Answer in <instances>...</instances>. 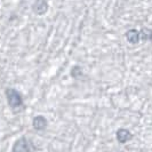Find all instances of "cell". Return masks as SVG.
Here are the masks:
<instances>
[{
  "mask_svg": "<svg viewBox=\"0 0 152 152\" xmlns=\"http://www.w3.org/2000/svg\"><path fill=\"white\" fill-rule=\"evenodd\" d=\"M6 97H7L8 105L12 110H17L23 105V99L21 93L14 88L6 89Z\"/></svg>",
  "mask_w": 152,
  "mask_h": 152,
  "instance_id": "1",
  "label": "cell"
},
{
  "mask_svg": "<svg viewBox=\"0 0 152 152\" xmlns=\"http://www.w3.org/2000/svg\"><path fill=\"white\" fill-rule=\"evenodd\" d=\"M12 150H13V152H30L33 151L34 148L31 146L29 141L25 137H21L20 140H17L14 143V146Z\"/></svg>",
  "mask_w": 152,
  "mask_h": 152,
  "instance_id": "2",
  "label": "cell"
},
{
  "mask_svg": "<svg viewBox=\"0 0 152 152\" xmlns=\"http://www.w3.org/2000/svg\"><path fill=\"white\" fill-rule=\"evenodd\" d=\"M115 137H117V140H118L119 143L125 144V143H127L128 141H130V140L133 138V135H132V133H130L128 129H126V128H120V129L117 130Z\"/></svg>",
  "mask_w": 152,
  "mask_h": 152,
  "instance_id": "3",
  "label": "cell"
},
{
  "mask_svg": "<svg viewBox=\"0 0 152 152\" xmlns=\"http://www.w3.org/2000/svg\"><path fill=\"white\" fill-rule=\"evenodd\" d=\"M33 10L37 15H44L48 10V4L46 0H36L33 4Z\"/></svg>",
  "mask_w": 152,
  "mask_h": 152,
  "instance_id": "4",
  "label": "cell"
},
{
  "mask_svg": "<svg viewBox=\"0 0 152 152\" xmlns=\"http://www.w3.org/2000/svg\"><path fill=\"white\" fill-rule=\"evenodd\" d=\"M47 125H48V121H47V119H46L44 115H37L32 120V126H33V128L36 130L46 129Z\"/></svg>",
  "mask_w": 152,
  "mask_h": 152,
  "instance_id": "5",
  "label": "cell"
},
{
  "mask_svg": "<svg viewBox=\"0 0 152 152\" xmlns=\"http://www.w3.org/2000/svg\"><path fill=\"white\" fill-rule=\"evenodd\" d=\"M125 37L128 40V42L132 44V45H136L141 40L140 39V31H137L136 29H129L125 33Z\"/></svg>",
  "mask_w": 152,
  "mask_h": 152,
  "instance_id": "6",
  "label": "cell"
},
{
  "mask_svg": "<svg viewBox=\"0 0 152 152\" xmlns=\"http://www.w3.org/2000/svg\"><path fill=\"white\" fill-rule=\"evenodd\" d=\"M140 39L142 41H150L152 44V30L148 28H143L140 31Z\"/></svg>",
  "mask_w": 152,
  "mask_h": 152,
  "instance_id": "7",
  "label": "cell"
},
{
  "mask_svg": "<svg viewBox=\"0 0 152 152\" xmlns=\"http://www.w3.org/2000/svg\"><path fill=\"white\" fill-rule=\"evenodd\" d=\"M83 75V69L80 68L79 65H76V66H73L72 69V71H71V76L73 77V78H79V77Z\"/></svg>",
  "mask_w": 152,
  "mask_h": 152,
  "instance_id": "8",
  "label": "cell"
}]
</instances>
